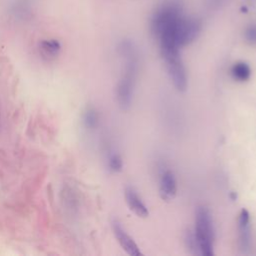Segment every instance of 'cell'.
Segmentation results:
<instances>
[{"label":"cell","instance_id":"1","mask_svg":"<svg viewBox=\"0 0 256 256\" xmlns=\"http://www.w3.org/2000/svg\"><path fill=\"white\" fill-rule=\"evenodd\" d=\"M118 49L122 57L125 58V69L116 87V98L118 105L123 110H127L131 105L133 97L138 60L135 47L130 41H122Z\"/></svg>","mask_w":256,"mask_h":256},{"label":"cell","instance_id":"2","mask_svg":"<svg viewBox=\"0 0 256 256\" xmlns=\"http://www.w3.org/2000/svg\"><path fill=\"white\" fill-rule=\"evenodd\" d=\"M194 236L198 252L201 255L212 256L214 254V226L211 213L205 206H198L196 208Z\"/></svg>","mask_w":256,"mask_h":256},{"label":"cell","instance_id":"3","mask_svg":"<svg viewBox=\"0 0 256 256\" xmlns=\"http://www.w3.org/2000/svg\"><path fill=\"white\" fill-rule=\"evenodd\" d=\"M162 57L165 61L168 75L174 87L178 91L184 92L187 89V75L183 61L180 56V52L166 54Z\"/></svg>","mask_w":256,"mask_h":256},{"label":"cell","instance_id":"4","mask_svg":"<svg viewBox=\"0 0 256 256\" xmlns=\"http://www.w3.org/2000/svg\"><path fill=\"white\" fill-rule=\"evenodd\" d=\"M250 216L246 209H242L238 218V245L242 253L249 252L251 244L250 232Z\"/></svg>","mask_w":256,"mask_h":256},{"label":"cell","instance_id":"5","mask_svg":"<svg viewBox=\"0 0 256 256\" xmlns=\"http://www.w3.org/2000/svg\"><path fill=\"white\" fill-rule=\"evenodd\" d=\"M112 230H113V233H114L118 243L120 244L122 249L128 255H130V256L142 255V253H141L140 249L138 248L137 244L135 243V241L132 239V237H130L126 233V231L122 228L121 224L117 220L112 221Z\"/></svg>","mask_w":256,"mask_h":256},{"label":"cell","instance_id":"6","mask_svg":"<svg viewBox=\"0 0 256 256\" xmlns=\"http://www.w3.org/2000/svg\"><path fill=\"white\" fill-rule=\"evenodd\" d=\"M160 197L164 201H171L177 194V182L172 171H165L160 179L159 186Z\"/></svg>","mask_w":256,"mask_h":256},{"label":"cell","instance_id":"7","mask_svg":"<svg viewBox=\"0 0 256 256\" xmlns=\"http://www.w3.org/2000/svg\"><path fill=\"white\" fill-rule=\"evenodd\" d=\"M125 199L129 209L138 217L146 218L149 215L148 209L142 202L141 198L138 196L137 192L132 187H126L125 189Z\"/></svg>","mask_w":256,"mask_h":256},{"label":"cell","instance_id":"8","mask_svg":"<svg viewBox=\"0 0 256 256\" xmlns=\"http://www.w3.org/2000/svg\"><path fill=\"white\" fill-rule=\"evenodd\" d=\"M41 55L47 60L54 59L61 51V44L56 39H45L39 43Z\"/></svg>","mask_w":256,"mask_h":256},{"label":"cell","instance_id":"9","mask_svg":"<svg viewBox=\"0 0 256 256\" xmlns=\"http://www.w3.org/2000/svg\"><path fill=\"white\" fill-rule=\"evenodd\" d=\"M231 75L237 81H247L251 76V68L245 62H237L231 68Z\"/></svg>","mask_w":256,"mask_h":256},{"label":"cell","instance_id":"10","mask_svg":"<svg viewBox=\"0 0 256 256\" xmlns=\"http://www.w3.org/2000/svg\"><path fill=\"white\" fill-rule=\"evenodd\" d=\"M82 123L88 130H94L98 126L99 115L93 107H88L85 109L82 115Z\"/></svg>","mask_w":256,"mask_h":256},{"label":"cell","instance_id":"11","mask_svg":"<svg viewBox=\"0 0 256 256\" xmlns=\"http://www.w3.org/2000/svg\"><path fill=\"white\" fill-rule=\"evenodd\" d=\"M108 167L112 172H120L123 168L122 158L117 153L110 154L108 158Z\"/></svg>","mask_w":256,"mask_h":256},{"label":"cell","instance_id":"12","mask_svg":"<svg viewBox=\"0 0 256 256\" xmlns=\"http://www.w3.org/2000/svg\"><path fill=\"white\" fill-rule=\"evenodd\" d=\"M244 38L250 45H256V24H250L244 31Z\"/></svg>","mask_w":256,"mask_h":256},{"label":"cell","instance_id":"13","mask_svg":"<svg viewBox=\"0 0 256 256\" xmlns=\"http://www.w3.org/2000/svg\"><path fill=\"white\" fill-rule=\"evenodd\" d=\"M226 2L227 0H206L208 8H211V9L221 8V6L224 5Z\"/></svg>","mask_w":256,"mask_h":256}]
</instances>
